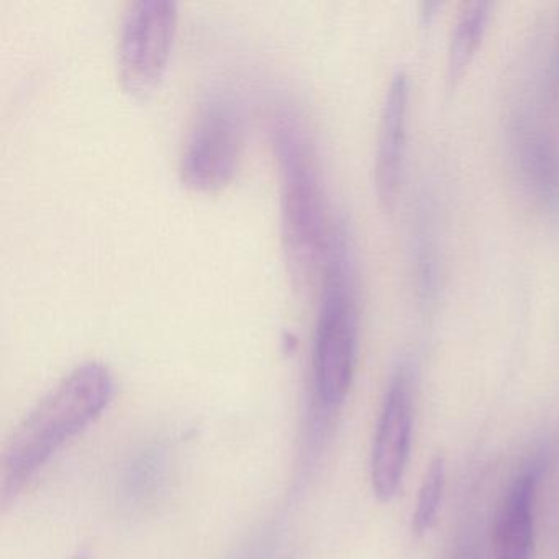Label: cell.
<instances>
[{
  "instance_id": "cell-1",
  "label": "cell",
  "mask_w": 559,
  "mask_h": 559,
  "mask_svg": "<svg viewBox=\"0 0 559 559\" xmlns=\"http://www.w3.org/2000/svg\"><path fill=\"white\" fill-rule=\"evenodd\" d=\"M109 369L91 361L78 366L24 418L2 457V502L15 499L32 477L112 401Z\"/></svg>"
},
{
  "instance_id": "cell-2",
  "label": "cell",
  "mask_w": 559,
  "mask_h": 559,
  "mask_svg": "<svg viewBox=\"0 0 559 559\" xmlns=\"http://www.w3.org/2000/svg\"><path fill=\"white\" fill-rule=\"evenodd\" d=\"M273 145L280 166L281 228L287 271L294 286L309 289L325 264L326 234L322 179L309 129L299 112L284 107L273 120Z\"/></svg>"
},
{
  "instance_id": "cell-3",
  "label": "cell",
  "mask_w": 559,
  "mask_h": 559,
  "mask_svg": "<svg viewBox=\"0 0 559 559\" xmlns=\"http://www.w3.org/2000/svg\"><path fill=\"white\" fill-rule=\"evenodd\" d=\"M358 310L352 243L345 225L330 234L313 336V382L325 407L343 404L355 374Z\"/></svg>"
},
{
  "instance_id": "cell-4",
  "label": "cell",
  "mask_w": 559,
  "mask_h": 559,
  "mask_svg": "<svg viewBox=\"0 0 559 559\" xmlns=\"http://www.w3.org/2000/svg\"><path fill=\"white\" fill-rule=\"evenodd\" d=\"M243 145V114L234 94L204 97L182 150L181 181L199 192L218 191L234 179Z\"/></svg>"
},
{
  "instance_id": "cell-5",
  "label": "cell",
  "mask_w": 559,
  "mask_h": 559,
  "mask_svg": "<svg viewBox=\"0 0 559 559\" xmlns=\"http://www.w3.org/2000/svg\"><path fill=\"white\" fill-rule=\"evenodd\" d=\"M178 17V4L169 0H139L130 5L117 47L120 83L130 96L143 99L162 83L175 47Z\"/></svg>"
},
{
  "instance_id": "cell-6",
  "label": "cell",
  "mask_w": 559,
  "mask_h": 559,
  "mask_svg": "<svg viewBox=\"0 0 559 559\" xmlns=\"http://www.w3.org/2000/svg\"><path fill=\"white\" fill-rule=\"evenodd\" d=\"M412 369L401 365L392 374L382 405L371 454L372 492L381 502L394 499L407 466L412 437Z\"/></svg>"
},
{
  "instance_id": "cell-7",
  "label": "cell",
  "mask_w": 559,
  "mask_h": 559,
  "mask_svg": "<svg viewBox=\"0 0 559 559\" xmlns=\"http://www.w3.org/2000/svg\"><path fill=\"white\" fill-rule=\"evenodd\" d=\"M408 78L399 71L392 78L382 104L379 120L378 152H376L374 181L379 204L392 211L397 202L401 185L402 156L407 130Z\"/></svg>"
},
{
  "instance_id": "cell-8",
  "label": "cell",
  "mask_w": 559,
  "mask_h": 559,
  "mask_svg": "<svg viewBox=\"0 0 559 559\" xmlns=\"http://www.w3.org/2000/svg\"><path fill=\"white\" fill-rule=\"evenodd\" d=\"M539 464L526 467L507 490L493 523V558L532 559Z\"/></svg>"
},
{
  "instance_id": "cell-9",
  "label": "cell",
  "mask_w": 559,
  "mask_h": 559,
  "mask_svg": "<svg viewBox=\"0 0 559 559\" xmlns=\"http://www.w3.org/2000/svg\"><path fill=\"white\" fill-rule=\"evenodd\" d=\"M489 2H471L464 5L451 34L447 60V86L450 93L457 90L467 76L477 50L483 44L489 24Z\"/></svg>"
},
{
  "instance_id": "cell-10",
  "label": "cell",
  "mask_w": 559,
  "mask_h": 559,
  "mask_svg": "<svg viewBox=\"0 0 559 559\" xmlns=\"http://www.w3.org/2000/svg\"><path fill=\"white\" fill-rule=\"evenodd\" d=\"M444 476H447V467H444L443 457H435L425 474L414 516H412V532L418 538L427 535L437 522L441 499H443Z\"/></svg>"
},
{
  "instance_id": "cell-11",
  "label": "cell",
  "mask_w": 559,
  "mask_h": 559,
  "mask_svg": "<svg viewBox=\"0 0 559 559\" xmlns=\"http://www.w3.org/2000/svg\"><path fill=\"white\" fill-rule=\"evenodd\" d=\"M451 559H483V558H480V552L477 551L476 546L467 545V546H463V548L457 549V551L454 552V556Z\"/></svg>"
},
{
  "instance_id": "cell-12",
  "label": "cell",
  "mask_w": 559,
  "mask_h": 559,
  "mask_svg": "<svg viewBox=\"0 0 559 559\" xmlns=\"http://www.w3.org/2000/svg\"><path fill=\"white\" fill-rule=\"evenodd\" d=\"M74 559H87V556L80 555V556H76V558H74Z\"/></svg>"
}]
</instances>
